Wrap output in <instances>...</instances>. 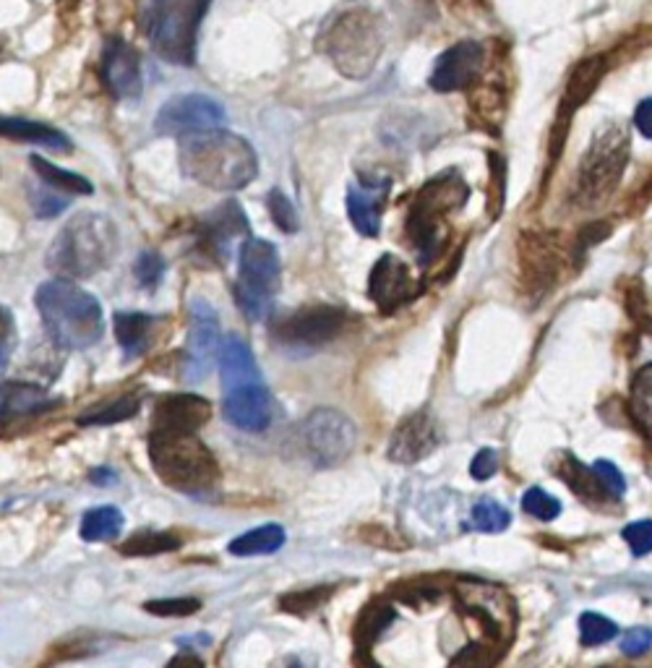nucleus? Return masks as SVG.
<instances>
[{
	"label": "nucleus",
	"mask_w": 652,
	"mask_h": 668,
	"mask_svg": "<svg viewBox=\"0 0 652 668\" xmlns=\"http://www.w3.org/2000/svg\"><path fill=\"white\" fill-rule=\"evenodd\" d=\"M50 407V397L35 384L3 382V420L9 424L11 416H32V413Z\"/></svg>",
	"instance_id": "obj_27"
},
{
	"label": "nucleus",
	"mask_w": 652,
	"mask_h": 668,
	"mask_svg": "<svg viewBox=\"0 0 652 668\" xmlns=\"http://www.w3.org/2000/svg\"><path fill=\"white\" fill-rule=\"evenodd\" d=\"M133 275L144 287H157L165 275V259L157 251H144L133 264Z\"/></svg>",
	"instance_id": "obj_41"
},
{
	"label": "nucleus",
	"mask_w": 652,
	"mask_h": 668,
	"mask_svg": "<svg viewBox=\"0 0 652 668\" xmlns=\"http://www.w3.org/2000/svg\"><path fill=\"white\" fill-rule=\"evenodd\" d=\"M389 191H392V178L384 172H360L358 180L347 186V215L360 236L376 238L381 232Z\"/></svg>",
	"instance_id": "obj_15"
},
{
	"label": "nucleus",
	"mask_w": 652,
	"mask_h": 668,
	"mask_svg": "<svg viewBox=\"0 0 652 668\" xmlns=\"http://www.w3.org/2000/svg\"><path fill=\"white\" fill-rule=\"evenodd\" d=\"M496 470H499V454H496V450H488V446L475 454L473 463H470V476L475 480L494 478Z\"/></svg>",
	"instance_id": "obj_46"
},
{
	"label": "nucleus",
	"mask_w": 652,
	"mask_h": 668,
	"mask_svg": "<svg viewBox=\"0 0 652 668\" xmlns=\"http://www.w3.org/2000/svg\"><path fill=\"white\" fill-rule=\"evenodd\" d=\"M227 123V112L217 99L206 95L173 97L159 108L154 118V131L163 136H191V133L214 131Z\"/></svg>",
	"instance_id": "obj_12"
},
{
	"label": "nucleus",
	"mask_w": 652,
	"mask_h": 668,
	"mask_svg": "<svg viewBox=\"0 0 652 668\" xmlns=\"http://www.w3.org/2000/svg\"><path fill=\"white\" fill-rule=\"evenodd\" d=\"M329 593H332V587H327V585L311 587V591H300V593H287V596H282L280 606L287 613L304 617V613H311L313 609H319V606L329 598Z\"/></svg>",
	"instance_id": "obj_38"
},
{
	"label": "nucleus",
	"mask_w": 652,
	"mask_h": 668,
	"mask_svg": "<svg viewBox=\"0 0 652 668\" xmlns=\"http://www.w3.org/2000/svg\"><path fill=\"white\" fill-rule=\"evenodd\" d=\"M178 165L188 180L212 191H240L259 172V157L251 142L225 129L180 139Z\"/></svg>",
	"instance_id": "obj_1"
},
{
	"label": "nucleus",
	"mask_w": 652,
	"mask_h": 668,
	"mask_svg": "<svg viewBox=\"0 0 652 668\" xmlns=\"http://www.w3.org/2000/svg\"><path fill=\"white\" fill-rule=\"evenodd\" d=\"M266 210L269 217L274 219V225H277L282 232H298L300 227L298 210H295L291 199H287L280 189H272L266 193Z\"/></svg>",
	"instance_id": "obj_37"
},
{
	"label": "nucleus",
	"mask_w": 652,
	"mask_h": 668,
	"mask_svg": "<svg viewBox=\"0 0 652 668\" xmlns=\"http://www.w3.org/2000/svg\"><path fill=\"white\" fill-rule=\"evenodd\" d=\"M304 450L316 467H334L349 457L358 442L355 424L334 407H319L304 420Z\"/></svg>",
	"instance_id": "obj_11"
},
{
	"label": "nucleus",
	"mask_w": 652,
	"mask_h": 668,
	"mask_svg": "<svg viewBox=\"0 0 652 668\" xmlns=\"http://www.w3.org/2000/svg\"><path fill=\"white\" fill-rule=\"evenodd\" d=\"M280 253L277 246L264 238L244 240L238 253V285H235V298L238 306L248 313L253 322H264L272 317L274 298L280 290Z\"/></svg>",
	"instance_id": "obj_9"
},
{
	"label": "nucleus",
	"mask_w": 652,
	"mask_h": 668,
	"mask_svg": "<svg viewBox=\"0 0 652 668\" xmlns=\"http://www.w3.org/2000/svg\"><path fill=\"white\" fill-rule=\"evenodd\" d=\"M251 232V225H248L246 212L240 210L238 202H225L201 219V240L210 249L214 257L222 259V264L227 262L230 257V243L235 238H244Z\"/></svg>",
	"instance_id": "obj_21"
},
{
	"label": "nucleus",
	"mask_w": 652,
	"mask_h": 668,
	"mask_svg": "<svg viewBox=\"0 0 652 668\" xmlns=\"http://www.w3.org/2000/svg\"><path fill=\"white\" fill-rule=\"evenodd\" d=\"M624 540H627L635 557L652 553V520H640V523L624 527Z\"/></svg>",
	"instance_id": "obj_45"
},
{
	"label": "nucleus",
	"mask_w": 652,
	"mask_h": 668,
	"mask_svg": "<svg viewBox=\"0 0 652 668\" xmlns=\"http://www.w3.org/2000/svg\"><path fill=\"white\" fill-rule=\"evenodd\" d=\"M618 634V627L603 613H582L580 617V640L582 645L595 647V645H606L608 640H614Z\"/></svg>",
	"instance_id": "obj_36"
},
{
	"label": "nucleus",
	"mask_w": 652,
	"mask_h": 668,
	"mask_svg": "<svg viewBox=\"0 0 652 668\" xmlns=\"http://www.w3.org/2000/svg\"><path fill=\"white\" fill-rule=\"evenodd\" d=\"M483 71H486V48L478 39H460L436 58L428 86L441 95L473 90L481 82Z\"/></svg>",
	"instance_id": "obj_14"
},
{
	"label": "nucleus",
	"mask_w": 652,
	"mask_h": 668,
	"mask_svg": "<svg viewBox=\"0 0 652 668\" xmlns=\"http://www.w3.org/2000/svg\"><path fill=\"white\" fill-rule=\"evenodd\" d=\"M631 413L640 429L652 439V363L640 369L631 382Z\"/></svg>",
	"instance_id": "obj_33"
},
{
	"label": "nucleus",
	"mask_w": 652,
	"mask_h": 668,
	"mask_svg": "<svg viewBox=\"0 0 652 668\" xmlns=\"http://www.w3.org/2000/svg\"><path fill=\"white\" fill-rule=\"evenodd\" d=\"M123 530V514L116 506H94L82 520V538L90 540H110Z\"/></svg>",
	"instance_id": "obj_32"
},
{
	"label": "nucleus",
	"mask_w": 652,
	"mask_h": 668,
	"mask_svg": "<svg viewBox=\"0 0 652 668\" xmlns=\"http://www.w3.org/2000/svg\"><path fill=\"white\" fill-rule=\"evenodd\" d=\"M522 510L537 520H543V523H550V520H556L561 514V501L535 486V489H530L522 497Z\"/></svg>",
	"instance_id": "obj_39"
},
{
	"label": "nucleus",
	"mask_w": 652,
	"mask_h": 668,
	"mask_svg": "<svg viewBox=\"0 0 652 668\" xmlns=\"http://www.w3.org/2000/svg\"><path fill=\"white\" fill-rule=\"evenodd\" d=\"M222 416L235 429L259 433L272 424V394L264 386V382H253L238 390L225 392L222 399Z\"/></svg>",
	"instance_id": "obj_19"
},
{
	"label": "nucleus",
	"mask_w": 652,
	"mask_h": 668,
	"mask_svg": "<svg viewBox=\"0 0 652 668\" xmlns=\"http://www.w3.org/2000/svg\"><path fill=\"white\" fill-rule=\"evenodd\" d=\"M165 668H204V660L193 656V653H178Z\"/></svg>",
	"instance_id": "obj_49"
},
{
	"label": "nucleus",
	"mask_w": 652,
	"mask_h": 668,
	"mask_svg": "<svg viewBox=\"0 0 652 668\" xmlns=\"http://www.w3.org/2000/svg\"><path fill=\"white\" fill-rule=\"evenodd\" d=\"M629 133L621 123H606L595 133L577 172V206L595 210L614 196L616 186L621 183L624 167L629 163Z\"/></svg>",
	"instance_id": "obj_8"
},
{
	"label": "nucleus",
	"mask_w": 652,
	"mask_h": 668,
	"mask_svg": "<svg viewBox=\"0 0 652 668\" xmlns=\"http://www.w3.org/2000/svg\"><path fill=\"white\" fill-rule=\"evenodd\" d=\"M183 546V538L173 530H139L120 544L123 557H157V553L175 551Z\"/></svg>",
	"instance_id": "obj_29"
},
{
	"label": "nucleus",
	"mask_w": 652,
	"mask_h": 668,
	"mask_svg": "<svg viewBox=\"0 0 652 668\" xmlns=\"http://www.w3.org/2000/svg\"><path fill=\"white\" fill-rule=\"evenodd\" d=\"M112 478V473L107 470V467H99L97 473H92V480L94 484H105V480H110Z\"/></svg>",
	"instance_id": "obj_51"
},
{
	"label": "nucleus",
	"mask_w": 652,
	"mask_h": 668,
	"mask_svg": "<svg viewBox=\"0 0 652 668\" xmlns=\"http://www.w3.org/2000/svg\"><path fill=\"white\" fill-rule=\"evenodd\" d=\"M29 165H32V170H35L39 176V180H43V183H47L50 189H56L60 193H76V196H90V193H94L92 183L84 176H79V172H71V170H63V167H56L52 163H47L45 157L32 155Z\"/></svg>",
	"instance_id": "obj_30"
},
{
	"label": "nucleus",
	"mask_w": 652,
	"mask_h": 668,
	"mask_svg": "<svg viewBox=\"0 0 652 668\" xmlns=\"http://www.w3.org/2000/svg\"><path fill=\"white\" fill-rule=\"evenodd\" d=\"M37 309L52 343L66 350H86L105 332L99 300L66 277L39 285Z\"/></svg>",
	"instance_id": "obj_4"
},
{
	"label": "nucleus",
	"mask_w": 652,
	"mask_h": 668,
	"mask_svg": "<svg viewBox=\"0 0 652 668\" xmlns=\"http://www.w3.org/2000/svg\"><path fill=\"white\" fill-rule=\"evenodd\" d=\"M347 324V313L340 306L313 303L287 313L272 326V339L287 350H316L337 339Z\"/></svg>",
	"instance_id": "obj_10"
},
{
	"label": "nucleus",
	"mask_w": 652,
	"mask_h": 668,
	"mask_svg": "<svg viewBox=\"0 0 652 668\" xmlns=\"http://www.w3.org/2000/svg\"><path fill=\"white\" fill-rule=\"evenodd\" d=\"M210 418L212 405L199 394H165L154 407L152 433H197Z\"/></svg>",
	"instance_id": "obj_18"
},
{
	"label": "nucleus",
	"mask_w": 652,
	"mask_h": 668,
	"mask_svg": "<svg viewBox=\"0 0 652 668\" xmlns=\"http://www.w3.org/2000/svg\"><path fill=\"white\" fill-rule=\"evenodd\" d=\"M635 126L644 139L652 142V99H642L635 110Z\"/></svg>",
	"instance_id": "obj_48"
},
{
	"label": "nucleus",
	"mask_w": 652,
	"mask_h": 668,
	"mask_svg": "<svg viewBox=\"0 0 652 668\" xmlns=\"http://www.w3.org/2000/svg\"><path fill=\"white\" fill-rule=\"evenodd\" d=\"M120 249L118 227L99 212H79L60 227L56 240L47 249L45 264L56 275L86 279L110 266Z\"/></svg>",
	"instance_id": "obj_3"
},
{
	"label": "nucleus",
	"mask_w": 652,
	"mask_h": 668,
	"mask_svg": "<svg viewBox=\"0 0 652 668\" xmlns=\"http://www.w3.org/2000/svg\"><path fill=\"white\" fill-rule=\"evenodd\" d=\"M154 330V319L150 313H137V311H120L116 313V337L120 350L129 358H137L150 347Z\"/></svg>",
	"instance_id": "obj_26"
},
{
	"label": "nucleus",
	"mask_w": 652,
	"mask_h": 668,
	"mask_svg": "<svg viewBox=\"0 0 652 668\" xmlns=\"http://www.w3.org/2000/svg\"><path fill=\"white\" fill-rule=\"evenodd\" d=\"M470 199V189L457 167L436 172L431 180L423 183V189L415 193L413 206L407 215V238L413 243L418 262L426 266L439 257L447 232H443V219L452 212L462 210Z\"/></svg>",
	"instance_id": "obj_5"
},
{
	"label": "nucleus",
	"mask_w": 652,
	"mask_h": 668,
	"mask_svg": "<svg viewBox=\"0 0 652 668\" xmlns=\"http://www.w3.org/2000/svg\"><path fill=\"white\" fill-rule=\"evenodd\" d=\"M490 217H499L501 215V204H503V186H507V163H503L501 155H494L490 152Z\"/></svg>",
	"instance_id": "obj_43"
},
{
	"label": "nucleus",
	"mask_w": 652,
	"mask_h": 668,
	"mask_svg": "<svg viewBox=\"0 0 652 668\" xmlns=\"http://www.w3.org/2000/svg\"><path fill=\"white\" fill-rule=\"evenodd\" d=\"M99 76L116 99H139L144 92V73H141V58L126 39H107L99 58Z\"/></svg>",
	"instance_id": "obj_16"
},
{
	"label": "nucleus",
	"mask_w": 652,
	"mask_h": 668,
	"mask_svg": "<svg viewBox=\"0 0 652 668\" xmlns=\"http://www.w3.org/2000/svg\"><path fill=\"white\" fill-rule=\"evenodd\" d=\"M652 645V632L644 630V627H635L621 637V651L627 656H642L648 653V647Z\"/></svg>",
	"instance_id": "obj_47"
},
{
	"label": "nucleus",
	"mask_w": 652,
	"mask_h": 668,
	"mask_svg": "<svg viewBox=\"0 0 652 668\" xmlns=\"http://www.w3.org/2000/svg\"><path fill=\"white\" fill-rule=\"evenodd\" d=\"M509 523H512L509 512L494 499L475 501L473 510H470V525H473V530L501 533V530H507Z\"/></svg>",
	"instance_id": "obj_34"
},
{
	"label": "nucleus",
	"mask_w": 652,
	"mask_h": 668,
	"mask_svg": "<svg viewBox=\"0 0 652 668\" xmlns=\"http://www.w3.org/2000/svg\"><path fill=\"white\" fill-rule=\"evenodd\" d=\"M139 399L137 397H120L116 403H107L103 407H94L92 413L79 416V426H110L120 424V420H129L137 416Z\"/></svg>",
	"instance_id": "obj_35"
},
{
	"label": "nucleus",
	"mask_w": 652,
	"mask_h": 668,
	"mask_svg": "<svg viewBox=\"0 0 652 668\" xmlns=\"http://www.w3.org/2000/svg\"><path fill=\"white\" fill-rule=\"evenodd\" d=\"M0 131H3V136L11 139V142L45 146V150L60 152V155H69L71 152V139L66 136L63 131L52 129V126L32 123V120L24 118H3Z\"/></svg>",
	"instance_id": "obj_25"
},
{
	"label": "nucleus",
	"mask_w": 652,
	"mask_h": 668,
	"mask_svg": "<svg viewBox=\"0 0 652 668\" xmlns=\"http://www.w3.org/2000/svg\"><path fill=\"white\" fill-rule=\"evenodd\" d=\"M282 546H285V530L272 523L253 527V530L230 540V553L235 557H264V553L280 551Z\"/></svg>",
	"instance_id": "obj_28"
},
{
	"label": "nucleus",
	"mask_w": 652,
	"mask_h": 668,
	"mask_svg": "<svg viewBox=\"0 0 652 668\" xmlns=\"http://www.w3.org/2000/svg\"><path fill=\"white\" fill-rule=\"evenodd\" d=\"M222 350V334L217 313L204 298H197L191 303V322H188V345H186V363L183 379L197 384L212 373L214 360Z\"/></svg>",
	"instance_id": "obj_13"
},
{
	"label": "nucleus",
	"mask_w": 652,
	"mask_h": 668,
	"mask_svg": "<svg viewBox=\"0 0 652 668\" xmlns=\"http://www.w3.org/2000/svg\"><path fill=\"white\" fill-rule=\"evenodd\" d=\"M144 609L154 613V617H188V613H197L201 609V600L191 596L163 598L150 600V604H144Z\"/></svg>",
	"instance_id": "obj_42"
},
{
	"label": "nucleus",
	"mask_w": 652,
	"mask_h": 668,
	"mask_svg": "<svg viewBox=\"0 0 652 668\" xmlns=\"http://www.w3.org/2000/svg\"><path fill=\"white\" fill-rule=\"evenodd\" d=\"M420 285L410 275V266L394 253H384L374 264L371 277H368V296L381 311H396L400 306L418 298Z\"/></svg>",
	"instance_id": "obj_17"
},
{
	"label": "nucleus",
	"mask_w": 652,
	"mask_h": 668,
	"mask_svg": "<svg viewBox=\"0 0 652 668\" xmlns=\"http://www.w3.org/2000/svg\"><path fill=\"white\" fill-rule=\"evenodd\" d=\"M520 259L524 283L533 287V290H543V287L554 285L556 272H559V259H556L546 238L524 232L520 243Z\"/></svg>",
	"instance_id": "obj_24"
},
{
	"label": "nucleus",
	"mask_w": 652,
	"mask_h": 668,
	"mask_svg": "<svg viewBox=\"0 0 652 668\" xmlns=\"http://www.w3.org/2000/svg\"><path fill=\"white\" fill-rule=\"evenodd\" d=\"M559 476L567 480V484L574 489V493H580V497L590 499V501H603L608 497L606 489L601 486V480H597L595 470H588L580 460H574L571 454H564V465L561 470H556Z\"/></svg>",
	"instance_id": "obj_31"
},
{
	"label": "nucleus",
	"mask_w": 652,
	"mask_h": 668,
	"mask_svg": "<svg viewBox=\"0 0 652 668\" xmlns=\"http://www.w3.org/2000/svg\"><path fill=\"white\" fill-rule=\"evenodd\" d=\"M150 460L154 473L175 491L201 493L220 480V465L197 433H152Z\"/></svg>",
	"instance_id": "obj_7"
},
{
	"label": "nucleus",
	"mask_w": 652,
	"mask_h": 668,
	"mask_svg": "<svg viewBox=\"0 0 652 668\" xmlns=\"http://www.w3.org/2000/svg\"><path fill=\"white\" fill-rule=\"evenodd\" d=\"M319 50L347 79H366L387 48L384 16L374 5L349 0L321 24Z\"/></svg>",
	"instance_id": "obj_2"
},
{
	"label": "nucleus",
	"mask_w": 652,
	"mask_h": 668,
	"mask_svg": "<svg viewBox=\"0 0 652 668\" xmlns=\"http://www.w3.org/2000/svg\"><path fill=\"white\" fill-rule=\"evenodd\" d=\"M441 444V431L428 413H413L396 426L389 439V460L402 465H413L428 457Z\"/></svg>",
	"instance_id": "obj_20"
},
{
	"label": "nucleus",
	"mask_w": 652,
	"mask_h": 668,
	"mask_svg": "<svg viewBox=\"0 0 652 668\" xmlns=\"http://www.w3.org/2000/svg\"><path fill=\"white\" fill-rule=\"evenodd\" d=\"M597 480H601V486L606 489V493L610 499H621L624 491H627V478L621 476V470L610 463V460H597L593 465Z\"/></svg>",
	"instance_id": "obj_44"
},
{
	"label": "nucleus",
	"mask_w": 652,
	"mask_h": 668,
	"mask_svg": "<svg viewBox=\"0 0 652 668\" xmlns=\"http://www.w3.org/2000/svg\"><path fill=\"white\" fill-rule=\"evenodd\" d=\"M606 71H608V63L603 56L584 58L582 63H577V69L571 71V76L567 82V90H564L559 120H556L559 126H556V129H561L564 133H567L571 116H574V112L580 110L590 97H593V92L597 90V84L603 82Z\"/></svg>",
	"instance_id": "obj_22"
},
{
	"label": "nucleus",
	"mask_w": 652,
	"mask_h": 668,
	"mask_svg": "<svg viewBox=\"0 0 652 668\" xmlns=\"http://www.w3.org/2000/svg\"><path fill=\"white\" fill-rule=\"evenodd\" d=\"M220 369H222V386H225V392L261 382L257 358H253L251 347H248L246 339L238 337V334H230V337L222 339Z\"/></svg>",
	"instance_id": "obj_23"
},
{
	"label": "nucleus",
	"mask_w": 652,
	"mask_h": 668,
	"mask_svg": "<svg viewBox=\"0 0 652 668\" xmlns=\"http://www.w3.org/2000/svg\"><path fill=\"white\" fill-rule=\"evenodd\" d=\"M11 353V311L3 309V366L9 363Z\"/></svg>",
	"instance_id": "obj_50"
},
{
	"label": "nucleus",
	"mask_w": 652,
	"mask_h": 668,
	"mask_svg": "<svg viewBox=\"0 0 652 668\" xmlns=\"http://www.w3.org/2000/svg\"><path fill=\"white\" fill-rule=\"evenodd\" d=\"M29 202H32V210H35L37 217L50 219V217H58L60 212L69 206V196H63L60 191L50 189V186L43 183V189H35L29 193Z\"/></svg>",
	"instance_id": "obj_40"
},
{
	"label": "nucleus",
	"mask_w": 652,
	"mask_h": 668,
	"mask_svg": "<svg viewBox=\"0 0 652 668\" xmlns=\"http://www.w3.org/2000/svg\"><path fill=\"white\" fill-rule=\"evenodd\" d=\"M212 0H150L144 11V35L154 56L173 65L197 63L201 19Z\"/></svg>",
	"instance_id": "obj_6"
}]
</instances>
